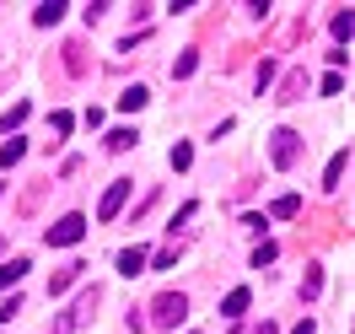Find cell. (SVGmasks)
<instances>
[{"mask_svg": "<svg viewBox=\"0 0 355 334\" xmlns=\"http://www.w3.org/2000/svg\"><path fill=\"white\" fill-rule=\"evenodd\" d=\"M296 156H302V135L296 130H275L269 135V162H275V167H291Z\"/></svg>", "mask_w": 355, "mask_h": 334, "instance_id": "obj_4", "label": "cell"}, {"mask_svg": "<svg viewBox=\"0 0 355 334\" xmlns=\"http://www.w3.org/2000/svg\"><path fill=\"white\" fill-rule=\"evenodd\" d=\"M81 269H87V265H65L60 275H54V281H49V297H65V291L81 281Z\"/></svg>", "mask_w": 355, "mask_h": 334, "instance_id": "obj_7", "label": "cell"}, {"mask_svg": "<svg viewBox=\"0 0 355 334\" xmlns=\"http://www.w3.org/2000/svg\"><path fill=\"white\" fill-rule=\"evenodd\" d=\"M189 162H194V146H173V167L178 173H189Z\"/></svg>", "mask_w": 355, "mask_h": 334, "instance_id": "obj_21", "label": "cell"}, {"mask_svg": "<svg viewBox=\"0 0 355 334\" xmlns=\"http://www.w3.org/2000/svg\"><path fill=\"white\" fill-rule=\"evenodd\" d=\"M22 156H27V140H6V146H0V167H17Z\"/></svg>", "mask_w": 355, "mask_h": 334, "instance_id": "obj_13", "label": "cell"}, {"mask_svg": "<svg viewBox=\"0 0 355 334\" xmlns=\"http://www.w3.org/2000/svg\"><path fill=\"white\" fill-rule=\"evenodd\" d=\"M146 265H151V253H146V248H140V243L119 253V275H130V281H135V275H140V269H146Z\"/></svg>", "mask_w": 355, "mask_h": 334, "instance_id": "obj_6", "label": "cell"}, {"mask_svg": "<svg viewBox=\"0 0 355 334\" xmlns=\"http://www.w3.org/2000/svg\"><path fill=\"white\" fill-rule=\"evenodd\" d=\"M27 269H33L27 259H6V265H0V291H6V286H17V281H22Z\"/></svg>", "mask_w": 355, "mask_h": 334, "instance_id": "obj_11", "label": "cell"}, {"mask_svg": "<svg viewBox=\"0 0 355 334\" xmlns=\"http://www.w3.org/2000/svg\"><path fill=\"white\" fill-rule=\"evenodd\" d=\"M345 167H350V151H334L329 173H323V189H339V178H345Z\"/></svg>", "mask_w": 355, "mask_h": 334, "instance_id": "obj_12", "label": "cell"}, {"mask_svg": "<svg viewBox=\"0 0 355 334\" xmlns=\"http://www.w3.org/2000/svg\"><path fill=\"white\" fill-rule=\"evenodd\" d=\"M135 146V130H113L108 135V151H130Z\"/></svg>", "mask_w": 355, "mask_h": 334, "instance_id": "obj_20", "label": "cell"}, {"mask_svg": "<svg viewBox=\"0 0 355 334\" xmlns=\"http://www.w3.org/2000/svg\"><path fill=\"white\" fill-rule=\"evenodd\" d=\"M81 237H87V216H76V210L49 226V248H70V243H81Z\"/></svg>", "mask_w": 355, "mask_h": 334, "instance_id": "obj_3", "label": "cell"}, {"mask_svg": "<svg viewBox=\"0 0 355 334\" xmlns=\"http://www.w3.org/2000/svg\"><path fill=\"white\" fill-rule=\"evenodd\" d=\"M248 334H275V324H269V318H264V324H259V329H248Z\"/></svg>", "mask_w": 355, "mask_h": 334, "instance_id": "obj_28", "label": "cell"}, {"mask_svg": "<svg viewBox=\"0 0 355 334\" xmlns=\"http://www.w3.org/2000/svg\"><path fill=\"white\" fill-rule=\"evenodd\" d=\"M194 65H200V60H194V49H189V54H178V60H173V81H189Z\"/></svg>", "mask_w": 355, "mask_h": 334, "instance_id": "obj_16", "label": "cell"}, {"mask_svg": "<svg viewBox=\"0 0 355 334\" xmlns=\"http://www.w3.org/2000/svg\"><path fill=\"white\" fill-rule=\"evenodd\" d=\"M92 308H97V291H81V297L70 302V312H60V324H54L49 334H76V329L92 318Z\"/></svg>", "mask_w": 355, "mask_h": 334, "instance_id": "obj_2", "label": "cell"}, {"mask_svg": "<svg viewBox=\"0 0 355 334\" xmlns=\"http://www.w3.org/2000/svg\"><path fill=\"white\" fill-rule=\"evenodd\" d=\"M183 318H189V297H183V291H162V297L151 302V324L156 329H178Z\"/></svg>", "mask_w": 355, "mask_h": 334, "instance_id": "obj_1", "label": "cell"}, {"mask_svg": "<svg viewBox=\"0 0 355 334\" xmlns=\"http://www.w3.org/2000/svg\"><path fill=\"white\" fill-rule=\"evenodd\" d=\"M296 210H302V200H296V194H280V200L269 205V216H275V222H286V216H296Z\"/></svg>", "mask_w": 355, "mask_h": 334, "instance_id": "obj_14", "label": "cell"}, {"mask_svg": "<svg viewBox=\"0 0 355 334\" xmlns=\"http://www.w3.org/2000/svg\"><path fill=\"white\" fill-rule=\"evenodd\" d=\"M334 38H339V49H345V44H350V38H355V11H334Z\"/></svg>", "mask_w": 355, "mask_h": 334, "instance_id": "obj_9", "label": "cell"}, {"mask_svg": "<svg viewBox=\"0 0 355 334\" xmlns=\"http://www.w3.org/2000/svg\"><path fill=\"white\" fill-rule=\"evenodd\" d=\"M275 253H280L275 243H259V248H253V265H259V269H264V265H275Z\"/></svg>", "mask_w": 355, "mask_h": 334, "instance_id": "obj_22", "label": "cell"}, {"mask_svg": "<svg viewBox=\"0 0 355 334\" xmlns=\"http://www.w3.org/2000/svg\"><path fill=\"white\" fill-rule=\"evenodd\" d=\"M291 334H318V329H312V318H307V324H296V329H291Z\"/></svg>", "mask_w": 355, "mask_h": 334, "instance_id": "obj_27", "label": "cell"}, {"mask_svg": "<svg viewBox=\"0 0 355 334\" xmlns=\"http://www.w3.org/2000/svg\"><path fill=\"white\" fill-rule=\"evenodd\" d=\"M0 248H6V243H0Z\"/></svg>", "mask_w": 355, "mask_h": 334, "instance_id": "obj_29", "label": "cell"}, {"mask_svg": "<svg viewBox=\"0 0 355 334\" xmlns=\"http://www.w3.org/2000/svg\"><path fill=\"white\" fill-rule=\"evenodd\" d=\"M318 291H323V269L307 265V275H302V297H318Z\"/></svg>", "mask_w": 355, "mask_h": 334, "instance_id": "obj_17", "label": "cell"}, {"mask_svg": "<svg viewBox=\"0 0 355 334\" xmlns=\"http://www.w3.org/2000/svg\"><path fill=\"white\" fill-rule=\"evenodd\" d=\"M151 265H156V269H173V265H178V248H162V253H156Z\"/></svg>", "mask_w": 355, "mask_h": 334, "instance_id": "obj_25", "label": "cell"}, {"mask_svg": "<svg viewBox=\"0 0 355 334\" xmlns=\"http://www.w3.org/2000/svg\"><path fill=\"white\" fill-rule=\"evenodd\" d=\"M65 11H70L65 0H44V6L33 11V22H38V27H54V22H60V17H65Z\"/></svg>", "mask_w": 355, "mask_h": 334, "instance_id": "obj_8", "label": "cell"}, {"mask_svg": "<svg viewBox=\"0 0 355 334\" xmlns=\"http://www.w3.org/2000/svg\"><path fill=\"white\" fill-rule=\"evenodd\" d=\"M146 97H151L146 87H124V97H119V108H124V113H135V108H146Z\"/></svg>", "mask_w": 355, "mask_h": 334, "instance_id": "obj_15", "label": "cell"}, {"mask_svg": "<svg viewBox=\"0 0 355 334\" xmlns=\"http://www.w3.org/2000/svg\"><path fill=\"white\" fill-rule=\"evenodd\" d=\"M307 87V76H302V70H296V76H286V92H280V103H296V92Z\"/></svg>", "mask_w": 355, "mask_h": 334, "instance_id": "obj_19", "label": "cell"}, {"mask_svg": "<svg viewBox=\"0 0 355 334\" xmlns=\"http://www.w3.org/2000/svg\"><path fill=\"white\" fill-rule=\"evenodd\" d=\"M22 119H27V103H11V108H6V119H0V135H6V130H17Z\"/></svg>", "mask_w": 355, "mask_h": 334, "instance_id": "obj_18", "label": "cell"}, {"mask_svg": "<svg viewBox=\"0 0 355 334\" xmlns=\"http://www.w3.org/2000/svg\"><path fill=\"white\" fill-rule=\"evenodd\" d=\"M248 302H253V297H248V286H237V291H226L221 312H226V318H243V312H248Z\"/></svg>", "mask_w": 355, "mask_h": 334, "instance_id": "obj_10", "label": "cell"}, {"mask_svg": "<svg viewBox=\"0 0 355 334\" xmlns=\"http://www.w3.org/2000/svg\"><path fill=\"white\" fill-rule=\"evenodd\" d=\"M17 312H22V302H17V297H6V308H0V324H6V318H17Z\"/></svg>", "mask_w": 355, "mask_h": 334, "instance_id": "obj_26", "label": "cell"}, {"mask_svg": "<svg viewBox=\"0 0 355 334\" xmlns=\"http://www.w3.org/2000/svg\"><path fill=\"white\" fill-rule=\"evenodd\" d=\"M130 189H135L130 178H113V183H108V194H103V205H97V222H113V216L124 210V200H130Z\"/></svg>", "mask_w": 355, "mask_h": 334, "instance_id": "obj_5", "label": "cell"}, {"mask_svg": "<svg viewBox=\"0 0 355 334\" xmlns=\"http://www.w3.org/2000/svg\"><path fill=\"white\" fill-rule=\"evenodd\" d=\"M49 124H54V135H70V130H76V119H70V113H54Z\"/></svg>", "mask_w": 355, "mask_h": 334, "instance_id": "obj_24", "label": "cell"}, {"mask_svg": "<svg viewBox=\"0 0 355 334\" xmlns=\"http://www.w3.org/2000/svg\"><path fill=\"white\" fill-rule=\"evenodd\" d=\"M339 92H345V76H339V70H329V76H323V97H339Z\"/></svg>", "mask_w": 355, "mask_h": 334, "instance_id": "obj_23", "label": "cell"}]
</instances>
